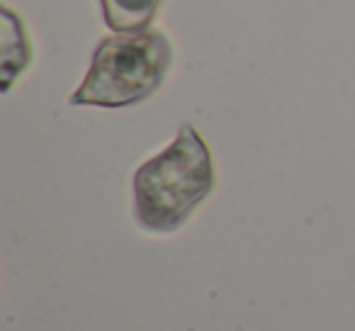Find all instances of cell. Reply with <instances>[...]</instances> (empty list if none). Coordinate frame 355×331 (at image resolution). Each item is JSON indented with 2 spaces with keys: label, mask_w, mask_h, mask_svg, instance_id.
Listing matches in <instances>:
<instances>
[{
  "label": "cell",
  "mask_w": 355,
  "mask_h": 331,
  "mask_svg": "<svg viewBox=\"0 0 355 331\" xmlns=\"http://www.w3.org/2000/svg\"><path fill=\"white\" fill-rule=\"evenodd\" d=\"M134 217L151 234H173L214 188V161L193 124L134 173Z\"/></svg>",
  "instance_id": "1"
},
{
  "label": "cell",
  "mask_w": 355,
  "mask_h": 331,
  "mask_svg": "<svg viewBox=\"0 0 355 331\" xmlns=\"http://www.w3.org/2000/svg\"><path fill=\"white\" fill-rule=\"evenodd\" d=\"M173 64V46L158 30L105 37L71 105L127 108L151 98Z\"/></svg>",
  "instance_id": "2"
},
{
  "label": "cell",
  "mask_w": 355,
  "mask_h": 331,
  "mask_svg": "<svg viewBox=\"0 0 355 331\" xmlns=\"http://www.w3.org/2000/svg\"><path fill=\"white\" fill-rule=\"evenodd\" d=\"M3 15V42H0V51H3V93L10 90L17 76L30 66L32 61V46L27 40L22 17H17L8 6L0 8Z\"/></svg>",
  "instance_id": "3"
},
{
  "label": "cell",
  "mask_w": 355,
  "mask_h": 331,
  "mask_svg": "<svg viewBox=\"0 0 355 331\" xmlns=\"http://www.w3.org/2000/svg\"><path fill=\"white\" fill-rule=\"evenodd\" d=\"M163 0H100L103 17L114 35L146 32Z\"/></svg>",
  "instance_id": "4"
}]
</instances>
